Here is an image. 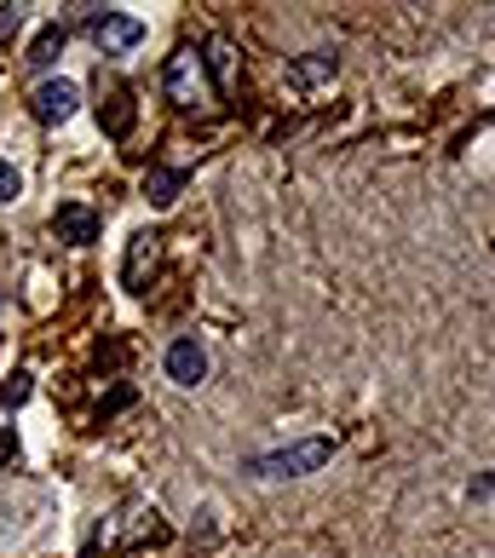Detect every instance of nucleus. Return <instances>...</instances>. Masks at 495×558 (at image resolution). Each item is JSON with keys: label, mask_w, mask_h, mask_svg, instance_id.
Listing matches in <instances>:
<instances>
[{"label": "nucleus", "mask_w": 495, "mask_h": 558, "mask_svg": "<svg viewBox=\"0 0 495 558\" xmlns=\"http://www.w3.org/2000/svg\"><path fill=\"white\" fill-rule=\"evenodd\" d=\"M64 40H70V29H64V24H47V29L35 35V47H29V58H24V64H29V70H47L52 58L64 52Z\"/></svg>", "instance_id": "nucleus-10"}, {"label": "nucleus", "mask_w": 495, "mask_h": 558, "mask_svg": "<svg viewBox=\"0 0 495 558\" xmlns=\"http://www.w3.org/2000/svg\"><path fill=\"white\" fill-rule=\"evenodd\" d=\"M202 375H208V351H202L191 335L173 340V345H168V380H179V386H202Z\"/></svg>", "instance_id": "nucleus-5"}, {"label": "nucleus", "mask_w": 495, "mask_h": 558, "mask_svg": "<svg viewBox=\"0 0 495 558\" xmlns=\"http://www.w3.org/2000/svg\"><path fill=\"white\" fill-rule=\"evenodd\" d=\"M93 40H98V52H128V47H138L144 40V17H133V12H105L93 24Z\"/></svg>", "instance_id": "nucleus-4"}, {"label": "nucleus", "mask_w": 495, "mask_h": 558, "mask_svg": "<svg viewBox=\"0 0 495 558\" xmlns=\"http://www.w3.org/2000/svg\"><path fill=\"white\" fill-rule=\"evenodd\" d=\"M156 254H161V236L156 231H138L133 247H128V271H121V282H128L133 294H144V277L156 271Z\"/></svg>", "instance_id": "nucleus-7"}, {"label": "nucleus", "mask_w": 495, "mask_h": 558, "mask_svg": "<svg viewBox=\"0 0 495 558\" xmlns=\"http://www.w3.org/2000/svg\"><path fill=\"white\" fill-rule=\"evenodd\" d=\"M17 29V7H0V40H7Z\"/></svg>", "instance_id": "nucleus-16"}, {"label": "nucleus", "mask_w": 495, "mask_h": 558, "mask_svg": "<svg viewBox=\"0 0 495 558\" xmlns=\"http://www.w3.org/2000/svg\"><path fill=\"white\" fill-rule=\"evenodd\" d=\"M328 75H335V58H328V52H305L300 64H294V81H300V87H323Z\"/></svg>", "instance_id": "nucleus-12"}, {"label": "nucleus", "mask_w": 495, "mask_h": 558, "mask_svg": "<svg viewBox=\"0 0 495 558\" xmlns=\"http://www.w3.org/2000/svg\"><path fill=\"white\" fill-rule=\"evenodd\" d=\"M52 231H58V242L87 247V242H98V214H93V208H81V202H64V208L52 214Z\"/></svg>", "instance_id": "nucleus-6"}, {"label": "nucleus", "mask_w": 495, "mask_h": 558, "mask_svg": "<svg viewBox=\"0 0 495 558\" xmlns=\"http://www.w3.org/2000/svg\"><path fill=\"white\" fill-rule=\"evenodd\" d=\"M75 105H81V87H75V81H40V87L29 93V110H35L40 128H58V121H70Z\"/></svg>", "instance_id": "nucleus-3"}, {"label": "nucleus", "mask_w": 495, "mask_h": 558, "mask_svg": "<svg viewBox=\"0 0 495 558\" xmlns=\"http://www.w3.org/2000/svg\"><path fill=\"white\" fill-rule=\"evenodd\" d=\"M29 380H35L29 368H12V380L0 386V409H17V403H29V391H35Z\"/></svg>", "instance_id": "nucleus-13"}, {"label": "nucleus", "mask_w": 495, "mask_h": 558, "mask_svg": "<svg viewBox=\"0 0 495 558\" xmlns=\"http://www.w3.org/2000/svg\"><path fill=\"white\" fill-rule=\"evenodd\" d=\"M98 128H105L110 138L133 133V93L121 87V81H110V105H98Z\"/></svg>", "instance_id": "nucleus-8"}, {"label": "nucleus", "mask_w": 495, "mask_h": 558, "mask_svg": "<svg viewBox=\"0 0 495 558\" xmlns=\"http://www.w3.org/2000/svg\"><path fill=\"white\" fill-rule=\"evenodd\" d=\"M208 64H214V81H219V98H231L237 93V52H231V40H214Z\"/></svg>", "instance_id": "nucleus-11"}, {"label": "nucleus", "mask_w": 495, "mask_h": 558, "mask_svg": "<svg viewBox=\"0 0 495 558\" xmlns=\"http://www.w3.org/2000/svg\"><path fill=\"white\" fill-rule=\"evenodd\" d=\"M17 191H24V179H17L7 161H0V202H17Z\"/></svg>", "instance_id": "nucleus-14"}, {"label": "nucleus", "mask_w": 495, "mask_h": 558, "mask_svg": "<svg viewBox=\"0 0 495 558\" xmlns=\"http://www.w3.org/2000/svg\"><path fill=\"white\" fill-rule=\"evenodd\" d=\"M328 454H335V438H305V444H288V449H271V454H254L247 472L254 478H305L317 472Z\"/></svg>", "instance_id": "nucleus-1"}, {"label": "nucleus", "mask_w": 495, "mask_h": 558, "mask_svg": "<svg viewBox=\"0 0 495 558\" xmlns=\"http://www.w3.org/2000/svg\"><path fill=\"white\" fill-rule=\"evenodd\" d=\"M17 461V438H12V426H0V466H12Z\"/></svg>", "instance_id": "nucleus-15"}, {"label": "nucleus", "mask_w": 495, "mask_h": 558, "mask_svg": "<svg viewBox=\"0 0 495 558\" xmlns=\"http://www.w3.org/2000/svg\"><path fill=\"white\" fill-rule=\"evenodd\" d=\"M161 87H168V98L179 110H202V105H214V87H208V75H202V58L184 47L168 58V70H161Z\"/></svg>", "instance_id": "nucleus-2"}, {"label": "nucleus", "mask_w": 495, "mask_h": 558, "mask_svg": "<svg viewBox=\"0 0 495 558\" xmlns=\"http://www.w3.org/2000/svg\"><path fill=\"white\" fill-rule=\"evenodd\" d=\"M179 191H184V173L179 168H150V173H144V196H150V208L179 202Z\"/></svg>", "instance_id": "nucleus-9"}]
</instances>
